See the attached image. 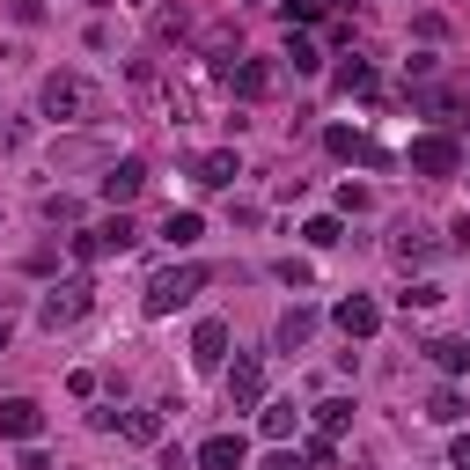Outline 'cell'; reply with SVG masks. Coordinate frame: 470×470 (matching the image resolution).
Returning a JSON list of instances; mask_svg holds the SVG:
<instances>
[{
    "label": "cell",
    "mask_w": 470,
    "mask_h": 470,
    "mask_svg": "<svg viewBox=\"0 0 470 470\" xmlns=\"http://www.w3.org/2000/svg\"><path fill=\"white\" fill-rule=\"evenodd\" d=\"M37 103H44V118H59V126H81V118H96V89H89V74H74V67L44 74Z\"/></svg>",
    "instance_id": "cell-1"
},
{
    "label": "cell",
    "mask_w": 470,
    "mask_h": 470,
    "mask_svg": "<svg viewBox=\"0 0 470 470\" xmlns=\"http://www.w3.org/2000/svg\"><path fill=\"white\" fill-rule=\"evenodd\" d=\"M89 309H96V287L74 272V279H59V287L44 294V302H37V324H44V331H74Z\"/></svg>",
    "instance_id": "cell-2"
},
{
    "label": "cell",
    "mask_w": 470,
    "mask_h": 470,
    "mask_svg": "<svg viewBox=\"0 0 470 470\" xmlns=\"http://www.w3.org/2000/svg\"><path fill=\"white\" fill-rule=\"evenodd\" d=\"M199 287H206V265H169V272H155V279H147L140 309H147V316H169V309H184Z\"/></svg>",
    "instance_id": "cell-3"
},
{
    "label": "cell",
    "mask_w": 470,
    "mask_h": 470,
    "mask_svg": "<svg viewBox=\"0 0 470 470\" xmlns=\"http://www.w3.org/2000/svg\"><path fill=\"white\" fill-rule=\"evenodd\" d=\"M133 243H140V228L126 221V206H118V221H96V228L74 235V258H81V265H96V258H126Z\"/></svg>",
    "instance_id": "cell-4"
},
{
    "label": "cell",
    "mask_w": 470,
    "mask_h": 470,
    "mask_svg": "<svg viewBox=\"0 0 470 470\" xmlns=\"http://www.w3.org/2000/svg\"><path fill=\"white\" fill-rule=\"evenodd\" d=\"M411 169H419V176H456L463 169V147L448 133H419V140H411Z\"/></svg>",
    "instance_id": "cell-5"
},
{
    "label": "cell",
    "mask_w": 470,
    "mask_h": 470,
    "mask_svg": "<svg viewBox=\"0 0 470 470\" xmlns=\"http://www.w3.org/2000/svg\"><path fill=\"white\" fill-rule=\"evenodd\" d=\"M411 96H419V110H427V118H441V126H456V118L470 110V89H463V81H441V74H434V81H419Z\"/></svg>",
    "instance_id": "cell-6"
},
{
    "label": "cell",
    "mask_w": 470,
    "mask_h": 470,
    "mask_svg": "<svg viewBox=\"0 0 470 470\" xmlns=\"http://www.w3.org/2000/svg\"><path fill=\"white\" fill-rule=\"evenodd\" d=\"M390 258H397L404 272H419V265H434V258H441V235H434V228H411V221H404V228L390 235Z\"/></svg>",
    "instance_id": "cell-7"
},
{
    "label": "cell",
    "mask_w": 470,
    "mask_h": 470,
    "mask_svg": "<svg viewBox=\"0 0 470 470\" xmlns=\"http://www.w3.org/2000/svg\"><path fill=\"white\" fill-rule=\"evenodd\" d=\"M96 192H103L110 206H133V199L147 192V162H140V155H126V162H110V169H103V184H96Z\"/></svg>",
    "instance_id": "cell-8"
},
{
    "label": "cell",
    "mask_w": 470,
    "mask_h": 470,
    "mask_svg": "<svg viewBox=\"0 0 470 470\" xmlns=\"http://www.w3.org/2000/svg\"><path fill=\"white\" fill-rule=\"evenodd\" d=\"M228 404L235 411H258L265 404V361H258V352H243V361L228 368Z\"/></svg>",
    "instance_id": "cell-9"
},
{
    "label": "cell",
    "mask_w": 470,
    "mask_h": 470,
    "mask_svg": "<svg viewBox=\"0 0 470 470\" xmlns=\"http://www.w3.org/2000/svg\"><path fill=\"white\" fill-rule=\"evenodd\" d=\"M235 96H243V103H265L272 89H279V67H272V59H235Z\"/></svg>",
    "instance_id": "cell-10"
},
{
    "label": "cell",
    "mask_w": 470,
    "mask_h": 470,
    "mask_svg": "<svg viewBox=\"0 0 470 470\" xmlns=\"http://www.w3.org/2000/svg\"><path fill=\"white\" fill-rule=\"evenodd\" d=\"M0 434H8V441H37L44 434V411L30 397H0Z\"/></svg>",
    "instance_id": "cell-11"
},
{
    "label": "cell",
    "mask_w": 470,
    "mask_h": 470,
    "mask_svg": "<svg viewBox=\"0 0 470 470\" xmlns=\"http://www.w3.org/2000/svg\"><path fill=\"white\" fill-rule=\"evenodd\" d=\"M331 316H338V331H345V338H375V331H382V309L368 302V294H345Z\"/></svg>",
    "instance_id": "cell-12"
},
{
    "label": "cell",
    "mask_w": 470,
    "mask_h": 470,
    "mask_svg": "<svg viewBox=\"0 0 470 470\" xmlns=\"http://www.w3.org/2000/svg\"><path fill=\"white\" fill-rule=\"evenodd\" d=\"M192 176H199L206 192H228L235 176H243V162H235V147H213V155H199V162H192Z\"/></svg>",
    "instance_id": "cell-13"
},
{
    "label": "cell",
    "mask_w": 470,
    "mask_h": 470,
    "mask_svg": "<svg viewBox=\"0 0 470 470\" xmlns=\"http://www.w3.org/2000/svg\"><path fill=\"white\" fill-rule=\"evenodd\" d=\"M243 456H250L243 434H206L199 441V470H243Z\"/></svg>",
    "instance_id": "cell-14"
},
{
    "label": "cell",
    "mask_w": 470,
    "mask_h": 470,
    "mask_svg": "<svg viewBox=\"0 0 470 470\" xmlns=\"http://www.w3.org/2000/svg\"><path fill=\"white\" fill-rule=\"evenodd\" d=\"M192 361H199V368H221V361H228V324H221V316H206V324L192 331Z\"/></svg>",
    "instance_id": "cell-15"
},
{
    "label": "cell",
    "mask_w": 470,
    "mask_h": 470,
    "mask_svg": "<svg viewBox=\"0 0 470 470\" xmlns=\"http://www.w3.org/2000/svg\"><path fill=\"white\" fill-rule=\"evenodd\" d=\"M324 140H331V155H345V162H375V169H382V162H390V155H382V147H375V140H361V133H345V126H331V133H324Z\"/></svg>",
    "instance_id": "cell-16"
},
{
    "label": "cell",
    "mask_w": 470,
    "mask_h": 470,
    "mask_svg": "<svg viewBox=\"0 0 470 470\" xmlns=\"http://www.w3.org/2000/svg\"><path fill=\"white\" fill-rule=\"evenodd\" d=\"M272 338H279V352H294V345H309V338H316V309H287Z\"/></svg>",
    "instance_id": "cell-17"
},
{
    "label": "cell",
    "mask_w": 470,
    "mask_h": 470,
    "mask_svg": "<svg viewBox=\"0 0 470 470\" xmlns=\"http://www.w3.org/2000/svg\"><path fill=\"white\" fill-rule=\"evenodd\" d=\"M118 434H126L133 448H155V441H162V411H126V419H118Z\"/></svg>",
    "instance_id": "cell-18"
},
{
    "label": "cell",
    "mask_w": 470,
    "mask_h": 470,
    "mask_svg": "<svg viewBox=\"0 0 470 470\" xmlns=\"http://www.w3.org/2000/svg\"><path fill=\"white\" fill-rule=\"evenodd\" d=\"M345 427H352V404L345 397H324L316 404V434H345Z\"/></svg>",
    "instance_id": "cell-19"
},
{
    "label": "cell",
    "mask_w": 470,
    "mask_h": 470,
    "mask_svg": "<svg viewBox=\"0 0 470 470\" xmlns=\"http://www.w3.org/2000/svg\"><path fill=\"white\" fill-rule=\"evenodd\" d=\"M427 352H434V368H448V375H463V368H470V345H463V338H434Z\"/></svg>",
    "instance_id": "cell-20"
},
{
    "label": "cell",
    "mask_w": 470,
    "mask_h": 470,
    "mask_svg": "<svg viewBox=\"0 0 470 470\" xmlns=\"http://www.w3.org/2000/svg\"><path fill=\"white\" fill-rule=\"evenodd\" d=\"M287 67H294V74H316V67H324V52H316L302 30H294V37H287Z\"/></svg>",
    "instance_id": "cell-21"
},
{
    "label": "cell",
    "mask_w": 470,
    "mask_h": 470,
    "mask_svg": "<svg viewBox=\"0 0 470 470\" xmlns=\"http://www.w3.org/2000/svg\"><path fill=\"white\" fill-rule=\"evenodd\" d=\"M338 89H345V96H368V89H375V67H368V59H345V67H338Z\"/></svg>",
    "instance_id": "cell-22"
},
{
    "label": "cell",
    "mask_w": 470,
    "mask_h": 470,
    "mask_svg": "<svg viewBox=\"0 0 470 470\" xmlns=\"http://www.w3.org/2000/svg\"><path fill=\"white\" fill-rule=\"evenodd\" d=\"M302 235H309V250H331V243H345V228H338V213H316V221H309Z\"/></svg>",
    "instance_id": "cell-23"
},
{
    "label": "cell",
    "mask_w": 470,
    "mask_h": 470,
    "mask_svg": "<svg viewBox=\"0 0 470 470\" xmlns=\"http://www.w3.org/2000/svg\"><path fill=\"white\" fill-rule=\"evenodd\" d=\"M427 419H434V427H456V419H463V397H456V390H434V397H427Z\"/></svg>",
    "instance_id": "cell-24"
},
{
    "label": "cell",
    "mask_w": 470,
    "mask_h": 470,
    "mask_svg": "<svg viewBox=\"0 0 470 470\" xmlns=\"http://www.w3.org/2000/svg\"><path fill=\"white\" fill-rule=\"evenodd\" d=\"M184 30H192V15H184V8H155V44H176Z\"/></svg>",
    "instance_id": "cell-25"
},
{
    "label": "cell",
    "mask_w": 470,
    "mask_h": 470,
    "mask_svg": "<svg viewBox=\"0 0 470 470\" xmlns=\"http://www.w3.org/2000/svg\"><path fill=\"white\" fill-rule=\"evenodd\" d=\"M44 221H52V228H74V221H81V199H67V192H52V199H44Z\"/></svg>",
    "instance_id": "cell-26"
},
{
    "label": "cell",
    "mask_w": 470,
    "mask_h": 470,
    "mask_svg": "<svg viewBox=\"0 0 470 470\" xmlns=\"http://www.w3.org/2000/svg\"><path fill=\"white\" fill-rule=\"evenodd\" d=\"M338 15V0H287V23H324Z\"/></svg>",
    "instance_id": "cell-27"
},
{
    "label": "cell",
    "mask_w": 470,
    "mask_h": 470,
    "mask_svg": "<svg viewBox=\"0 0 470 470\" xmlns=\"http://www.w3.org/2000/svg\"><path fill=\"white\" fill-rule=\"evenodd\" d=\"M162 235H169L176 250H184V243H199V213H169V221H162Z\"/></svg>",
    "instance_id": "cell-28"
},
{
    "label": "cell",
    "mask_w": 470,
    "mask_h": 470,
    "mask_svg": "<svg viewBox=\"0 0 470 470\" xmlns=\"http://www.w3.org/2000/svg\"><path fill=\"white\" fill-rule=\"evenodd\" d=\"M434 74H441V59H434V52H411V59H404V81H411V89L434 81Z\"/></svg>",
    "instance_id": "cell-29"
},
{
    "label": "cell",
    "mask_w": 470,
    "mask_h": 470,
    "mask_svg": "<svg viewBox=\"0 0 470 470\" xmlns=\"http://www.w3.org/2000/svg\"><path fill=\"white\" fill-rule=\"evenodd\" d=\"M265 434H272V441L294 434V404H265Z\"/></svg>",
    "instance_id": "cell-30"
},
{
    "label": "cell",
    "mask_w": 470,
    "mask_h": 470,
    "mask_svg": "<svg viewBox=\"0 0 470 470\" xmlns=\"http://www.w3.org/2000/svg\"><path fill=\"white\" fill-rule=\"evenodd\" d=\"M397 302H404V309H434V302H441V287H434V279H419V287H404Z\"/></svg>",
    "instance_id": "cell-31"
},
{
    "label": "cell",
    "mask_w": 470,
    "mask_h": 470,
    "mask_svg": "<svg viewBox=\"0 0 470 470\" xmlns=\"http://www.w3.org/2000/svg\"><path fill=\"white\" fill-rule=\"evenodd\" d=\"M30 133H23V118H8V110H0V147H23Z\"/></svg>",
    "instance_id": "cell-32"
},
{
    "label": "cell",
    "mask_w": 470,
    "mask_h": 470,
    "mask_svg": "<svg viewBox=\"0 0 470 470\" xmlns=\"http://www.w3.org/2000/svg\"><path fill=\"white\" fill-rule=\"evenodd\" d=\"M302 456H309V463H316V470H324V463H338V448H331V434H316V441H309V448H302Z\"/></svg>",
    "instance_id": "cell-33"
},
{
    "label": "cell",
    "mask_w": 470,
    "mask_h": 470,
    "mask_svg": "<svg viewBox=\"0 0 470 470\" xmlns=\"http://www.w3.org/2000/svg\"><path fill=\"white\" fill-rule=\"evenodd\" d=\"M265 470H316V463H309V456H272Z\"/></svg>",
    "instance_id": "cell-34"
},
{
    "label": "cell",
    "mask_w": 470,
    "mask_h": 470,
    "mask_svg": "<svg viewBox=\"0 0 470 470\" xmlns=\"http://www.w3.org/2000/svg\"><path fill=\"white\" fill-rule=\"evenodd\" d=\"M448 463H456V470H470V434H456V448H448Z\"/></svg>",
    "instance_id": "cell-35"
},
{
    "label": "cell",
    "mask_w": 470,
    "mask_h": 470,
    "mask_svg": "<svg viewBox=\"0 0 470 470\" xmlns=\"http://www.w3.org/2000/svg\"><path fill=\"white\" fill-rule=\"evenodd\" d=\"M8 338H15V324H8V309H0V352H8Z\"/></svg>",
    "instance_id": "cell-36"
},
{
    "label": "cell",
    "mask_w": 470,
    "mask_h": 470,
    "mask_svg": "<svg viewBox=\"0 0 470 470\" xmlns=\"http://www.w3.org/2000/svg\"><path fill=\"white\" fill-rule=\"evenodd\" d=\"M463 162H470V155H463Z\"/></svg>",
    "instance_id": "cell-37"
}]
</instances>
